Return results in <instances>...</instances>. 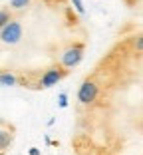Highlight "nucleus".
<instances>
[{
	"label": "nucleus",
	"mask_w": 143,
	"mask_h": 155,
	"mask_svg": "<svg viewBox=\"0 0 143 155\" xmlns=\"http://www.w3.org/2000/svg\"><path fill=\"white\" fill-rule=\"evenodd\" d=\"M62 66L64 68H76L82 64L83 60V46L82 44H72L62 52Z\"/></svg>",
	"instance_id": "nucleus-1"
},
{
	"label": "nucleus",
	"mask_w": 143,
	"mask_h": 155,
	"mask_svg": "<svg viewBox=\"0 0 143 155\" xmlns=\"http://www.w3.org/2000/svg\"><path fill=\"white\" fill-rule=\"evenodd\" d=\"M97 94H99L97 84L92 82V80H86L78 90V101L82 105H89V104H93V101L97 100Z\"/></svg>",
	"instance_id": "nucleus-2"
},
{
	"label": "nucleus",
	"mask_w": 143,
	"mask_h": 155,
	"mask_svg": "<svg viewBox=\"0 0 143 155\" xmlns=\"http://www.w3.org/2000/svg\"><path fill=\"white\" fill-rule=\"evenodd\" d=\"M72 4H74V8L78 10L80 14H83V12H86V8H83V2H82V0H72Z\"/></svg>",
	"instance_id": "nucleus-11"
},
{
	"label": "nucleus",
	"mask_w": 143,
	"mask_h": 155,
	"mask_svg": "<svg viewBox=\"0 0 143 155\" xmlns=\"http://www.w3.org/2000/svg\"><path fill=\"white\" fill-rule=\"evenodd\" d=\"M0 84H2V87H14L16 84H18V80H16V76L10 72H2V76H0Z\"/></svg>",
	"instance_id": "nucleus-5"
},
{
	"label": "nucleus",
	"mask_w": 143,
	"mask_h": 155,
	"mask_svg": "<svg viewBox=\"0 0 143 155\" xmlns=\"http://www.w3.org/2000/svg\"><path fill=\"white\" fill-rule=\"evenodd\" d=\"M10 139H12V137H10V133L6 131V129H2V131H0V149H2V151L8 147Z\"/></svg>",
	"instance_id": "nucleus-6"
},
{
	"label": "nucleus",
	"mask_w": 143,
	"mask_h": 155,
	"mask_svg": "<svg viewBox=\"0 0 143 155\" xmlns=\"http://www.w3.org/2000/svg\"><path fill=\"white\" fill-rule=\"evenodd\" d=\"M10 22H12V20H10V16H8V10H2V12H0V28L8 26Z\"/></svg>",
	"instance_id": "nucleus-8"
},
{
	"label": "nucleus",
	"mask_w": 143,
	"mask_h": 155,
	"mask_svg": "<svg viewBox=\"0 0 143 155\" xmlns=\"http://www.w3.org/2000/svg\"><path fill=\"white\" fill-rule=\"evenodd\" d=\"M28 4H30V0H10V8L14 10H24Z\"/></svg>",
	"instance_id": "nucleus-7"
},
{
	"label": "nucleus",
	"mask_w": 143,
	"mask_h": 155,
	"mask_svg": "<svg viewBox=\"0 0 143 155\" xmlns=\"http://www.w3.org/2000/svg\"><path fill=\"white\" fill-rule=\"evenodd\" d=\"M133 48H135L137 52H143V34H141V36H137V38L133 40Z\"/></svg>",
	"instance_id": "nucleus-9"
},
{
	"label": "nucleus",
	"mask_w": 143,
	"mask_h": 155,
	"mask_svg": "<svg viewBox=\"0 0 143 155\" xmlns=\"http://www.w3.org/2000/svg\"><path fill=\"white\" fill-rule=\"evenodd\" d=\"M22 24L18 22V20H12V22L8 24V26H4L2 30H0V38H2V42L4 44H18L20 38H22Z\"/></svg>",
	"instance_id": "nucleus-3"
},
{
	"label": "nucleus",
	"mask_w": 143,
	"mask_h": 155,
	"mask_svg": "<svg viewBox=\"0 0 143 155\" xmlns=\"http://www.w3.org/2000/svg\"><path fill=\"white\" fill-rule=\"evenodd\" d=\"M28 153H30V155H40V149H38V147H32Z\"/></svg>",
	"instance_id": "nucleus-12"
},
{
	"label": "nucleus",
	"mask_w": 143,
	"mask_h": 155,
	"mask_svg": "<svg viewBox=\"0 0 143 155\" xmlns=\"http://www.w3.org/2000/svg\"><path fill=\"white\" fill-rule=\"evenodd\" d=\"M58 105H60V107H68V94H60V97H58Z\"/></svg>",
	"instance_id": "nucleus-10"
},
{
	"label": "nucleus",
	"mask_w": 143,
	"mask_h": 155,
	"mask_svg": "<svg viewBox=\"0 0 143 155\" xmlns=\"http://www.w3.org/2000/svg\"><path fill=\"white\" fill-rule=\"evenodd\" d=\"M62 78H64V70H60V68H50V70H46V72L42 74V78H40V87H54V86H58V82H60Z\"/></svg>",
	"instance_id": "nucleus-4"
}]
</instances>
